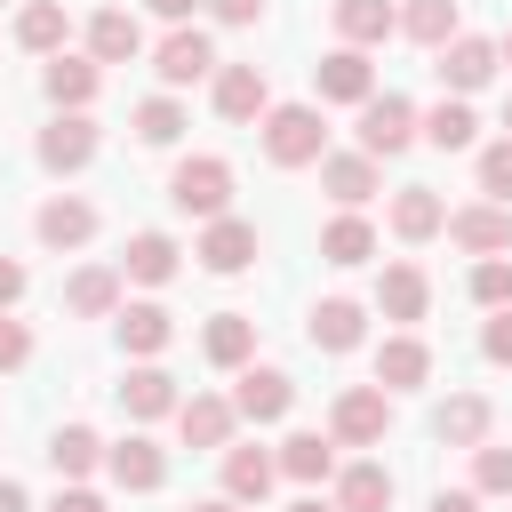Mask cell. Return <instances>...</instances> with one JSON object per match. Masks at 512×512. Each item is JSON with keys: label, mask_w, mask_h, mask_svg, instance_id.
I'll return each instance as SVG.
<instances>
[{"label": "cell", "mask_w": 512, "mask_h": 512, "mask_svg": "<svg viewBox=\"0 0 512 512\" xmlns=\"http://www.w3.org/2000/svg\"><path fill=\"white\" fill-rule=\"evenodd\" d=\"M504 128H512V104H504Z\"/></svg>", "instance_id": "53"}, {"label": "cell", "mask_w": 512, "mask_h": 512, "mask_svg": "<svg viewBox=\"0 0 512 512\" xmlns=\"http://www.w3.org/2000/svg\"><path fill=\"white\" fill-rule=\"evenodd\" d=\"M64 304H72L80 320H104V312L120 304V272H112V264H88V272H72V288H64Z\"/></svg>", "instance_id": "30"}, {"label": "cell", "mask_w": 512, "mask_h": 512, "mask_svg": "<svg viewBox=\"0 0 512 512\" xmlns=\"http://www.w3.org/2000/svg\"><path fill=\"white\" fill-rule=\"evenodd\" d=\"M336 512H392V472L384 464H344L336 472Z\"/></svg>", "instance_id": "22"}, {"label": "cell", "mask_w": 512, "mask_h": 512, "mask_svg": "<svg viewBox=\"0 0 512 512\" xmlns=\"http://www.w3.org/2000/svg\"><path fill=\"white\" fill-rule=\"evenodd\" d=\"M88 160H96V128H88L80 112H64L56 128H40V168L72 176V168H88Z\"/></svg>", "instance_id": "13"}, {"label": "cell", "mask_w": 512, "mask_h": 512, "mask_svg": "<svg viewBox=\"0 0 512 512\" xmlns=\"http://www.w3.org/2000/svg\"><path fill=\"white\" fill-rule=\"evenodd\" d=\"M472 296H480L488 312H512V256H480V264H472Z\"/></svg>", "instance_id": "39"}, {"label": "cell", "mask_w": 512, "mask_h": 512, "mask_svg": "<svg viewBox=\"0 0 512 512\" xmlns=\"http://www.w3.org/2000/svg\"><path fill=\"white\" fill-rule=\"evenodd\" d=\"M48 512H104V496H88V488H56Z\"/></svg>", "instance_id": "45"}, {"label": "cell", "mask_w": 512, "mask_h": 512, "mask_svg": "<svg viewBox=\"0 0 512 512\" xmlns=\"http://www.w3.org/2000/svg\"><path fill=\"white\" fill-rule=\"evenodd\" d=\"M64 0H24V16H16V40L32 48V56H64Z\"/></svg>", "instance_id": "27"}, {"label": "cell", "mask_w": 512, "mask_h": 512, "mask_svg": "<svg viewBox=\"0 0 512 512\" xmlns=\"http://www.w3.org/2000/svg\"><path fill=\"white\" fill-rule=\"evenodd\" d=\"M336 32H344V48H376L400 32V16H392V0H336Z\"/></svg>", "instance_id": "23"}, {"label": "cell", "mask_w": 512, "mask_h": 512, "mask_svg": "<svg viewBox=\"0 0 512 512\" xmlns=\"http://www.w3.org/2000/svg\"><path fill=\"white\" fill-rule=\"evenodd\" d=\"M32 224H40V240H48V248H80V240L96 232V208H88V200H72V192H56Z\"/></svg>", "instance_id": "25"}, {"label": "cell", "mask_w": 512, "mask_h": 512, "mask_svg": "<svg viewBox=\"0 0 512 512\" xmlns=\"http://www.w3.org/2000/svg\"><path fill=\"white\" fill-rule=\"evenodd\" d=\"M280 472L312 488V480H328V472H336V448H328L320 432H288V440H280Z\"/></svg>", "instance_id": "32"}, {"label": "cell", "mask_w": 512, "mask_h": 512, "mask_svg": "<svg viewBox=\"0 0 512 512\" xmlns=\"http://www.w3.org/2000/svg\"><path fill=\"white\" fill-rule=\"evenodd\" d=\"M272 472H280V456H264V448H224V496H232V504H264Z\"/></svg>", "instance_id": "21"}, {"label": "cell", "mask_w": 512, "mask_h": 512, "mask_svg": "<svg viewBox=\"0 0 512 512\" xmlns=\"http://www.w3.org/2000/svg\"><path fill=\"white\" fill-rule=\"evenodd\" d=\"M32 360V328L24 320H0V368H24Z\"/></svg>", "instance_id": "42"}, {"label": "cell", "mask_w": 512, "mask_h": 512, "mask_svg": "<svg viewBox=\"0 0 512 512\" xmlns=\"http://www.w3.org/2000/svg\"><path fill=\"white\" fill-rule=\"evenodd\" d=\"M168 336H176L168 304H128V312H120V344H128V352L152 360V352H168Z\"/></svg>", "instance_id": "31"}, {"label": "cell", "mask_w": 512, "mask_h": 512, "mask_svg": "<svg viewBox=\"0 0 512 512\" xmlns=\"http://www.w3.org/2000/svg\"><path fill=\"white\" fill-rule=\"evenodd\" d=\"M264 152H272V168H312V160H328V120L312 104H280V112H264Z\"/></svg>", "instance_id": "1"}, {"label": "cell", "mask_w": 512, "mask_h": 512, "mask_svg": "<svg viewBox=\"0 0 512 512\" xmlns=\"http://www.w3.org/2000/svg\"><path fill=\"white\" fill-rule=\"evenodd\" d=\"M136 48H144V24H136L128 8H96V16H88V56H96V64H128Z\"/></svg>", "instance_id": "15"}, {"label": "cell", "mask_w": 512, "mask_h": 512, "mask_svg": "<svg viewBox=\"0 0 512 512\" xmlns=\"http://www.w3.org/2000/svg\"><path fill=\"white\" fill-rule=\"evenodd\" d=\"M312 80H320L328 104H368V96H376V64H368V48H328V56L312 64Z\"/></svg>", "instance_id": "5"}, {"label": "cell", "mask_w": 512, "mask_h": 512, "mask_svg": "<svg viewBox=\"0 0 512 512\" xmlns=\"http://www.w3.org/2000/svg\"><path fill=\"white\" fill-rule=\"evenodd\" d=\"M416 128H424V136H432L440 152H464V144L480 136V120H472V104H464V96H448V104H432V112H424Z\"/></svg>", "instance_id": "33"}, {"label": "cell", "mask_w": 512, "mask_h": 512, "mask_svg": "<svg viewBox=\"0 0 512 512\" xmlns=\"http://www.w3.org/2000/svg\"><path fill=\"white\" fill-rule=\"evenodd\" d=\"M200 352H208L216 368H240V360L256 352V320H248V312H216L208 336H200Z\"/></svg>", "instance_id": "29"}, {"label": "cell", "mask_w": 512, "mask_h": 512, "mask_svg": "<svg viewBox=\"0 0 512 512\" xmlns=\"http://www.w3.org/2000/svg\"><path fill=\"white\" fill-rule=\"evenodd\" d=\"M152 16H168V24H184V16H192V0H152Z\"/></svg>", "instance_id": "49"}, {"label": "cell", "mask_w": 512, "mask_h": 512, "mask_svg": "<svg viewBox=\"0 0 512 512\" xmlns=\"http://www.w3.org/2000/svg\"><path fill=\"white\" fill-rule=\"evenodd\" d=\"M448 240L472 248V256H504V248H512V208H496V200L448 208Z\"/></svg>", "instance_id": "6"}, {"label": "cell", "mask_w": 512, "mask_h": 512, "mask_svg": "<svg viewBox=\"0 0 512 512\" xmlns=\"http://www.w3.org/2000/svg\"><path fill=\"white\" fill-rule=\"evenodd\" d=\"M208 8H216L224 24H256V16H264V0H208Z\"/></svg>", "instance_id": "44"}, {"label": "cell", "mask_w": 512, "mask_h": 512, "mask_svg": "<svg viewBox=\"0 0 512 512\" xmlns=\"http://www.w3.org/2000/svg\"><path fill=\"white\" fill-rule=\"evenodd\" d=\"M320 184H328L344 208H360V200H376V160H368V152H328V160H320Z\"/></svg>", "instance_id": "24"}, {"label": "cell", "mask_w": 512, "mask_h": 512, "mask_svg": "<svg viewBox=\"0 0 512 512\" xmlns=\"http://www.w3.org/2000/svg\"><path fill=\"white\" fill-rule=\"evenodd\" d=\"M168 200L184 208V216H224L232 208V168L216 160V152H200V160H176V176H168Z\"/></svg>", "instance_id": "2"}, {"label": "cell", "mask_w": 512, "mask_h": 512, "mask_svg": "<svg viewBox=\"0 0 512 512\" xmlns=\"http://www.w3.org/2000/svg\"><path fill=\"white\" fill-rule=\"evenodd\" d=\"M192 512H240V504H232V496H216V504H192Z\"/></svg>", "instance_id": "51"}, {"label": "cell", "mask_w": 512, "mask_h": 512, "mask_svg": "<svg viewBox=\"0 0 512 512\" xmlns=\"http://www.w3.org/2000/svg\"><path fill=\"white\" fill-rule=\"evenodd\" d=\"M120 408H128L136 424H152V416H168V408H184V400H176V376H168V368H128Z\"/></svg>", "instance_id": "19"}, {"label": "cell", "mask_w": 512, "mask_h": 512, "mask_svg": "<svg viewBox=\"0 0 512 512\" xmlns=\"http://www.w3.org/2000/svg\"><path fill=\"white\" fill-rule=\"evenodd\" d=\"M232 408H240L248 424H280V416L296 408V384H288L280 368H248V376H240V392H232Z\"/></svg>", "instance_id": "11"}, {"label": "cell", "mask_w": 512, "mask_h": 512, "mask_svg": "<svg viewBox=\"0 0 512 512\" xmlns=\"http://www.w3.org/2000/svg\"><path fill=\"white\" fill-rule=\"evenodd\" d=\"M504 56H512V32H504Z\"/></svg>", "instance_id": "52"}, {"label": "cell", "mask_w": 512, "mask_h": 512, "mask_svg": "<svg viewBox=\"0 0 512 512\" xmlns=\"http://www.w3.org/2000/svg\"><path fill=\"white\" fill-rule=\"evenodd\" d=\"M136 136H144V144H176V136H184V104H176V96H144V104H136Z\"/></svg>", "instance_id": "38"}, {"label": "cell", "mask_w": 512, "mask_h": 512, "mask_svg": "<svg viewBox=\"0 0 512 512\" xmlns=\"http://www.w3.org/2000/svg\"><path fill=\"white\" fill-rule=\"evenodd\" d=\"M152 72H160L168 88H192V80H208V72H216V48H208V32H192V24H176V32L160 40V56H152Z\"/></svg>", "instance_id": "8"}, {"label": "cell", "mask_w": 512, "mask_h": 512, "mask_svg": "<svg viewBox=\"0 0 512 512\" xmlns=\"http://www.w3.org/2000/svg\"><path fill=\"white\" fill-rule=\"evenodd\" d=\"M400 32L424 40V48H448L456 40V0H408L400 8Z\"/></svg>", "instance_id": "35"}, {"label": "cell", "mask_w": 512, "mask_h": 512, "mask_svg": "<svg viewBox=\"0 0 512 512\" xmlns=\"http://www.w3.org/2000/svg\"><path fill=\"white\" fill-rule=\"evenodd\" d=\"M176 424H184V448H232L240 408H232V400H216V392H192V400L176 408Z\"/></svg>", "instance_id": "12"}, {"label": "cell", "mask_w": 512, "mask_h": 512, "mask_svg": "<svg viewBox=\"0 0 512 512\" xmlns=\"http://www.w3.org/2000/svg\"><path fill=\"white\" fill-rule=\"evenodd\" d=\"M176 264H184V248H176L168 232H136V240H128V256H120V272H128V280H144V288L176 280Z\"/></svg>", "instance_id": "17"}, {"label": "cell", "mask_w": 512, "mask_h": 512, "mask_svg": "<svg viewBox=\"0 0 512 512\" xmlns=\"http://www.w3.org/2000/svg\"><path fill=\"white\" fill-rule=\"evenodd\" d=\"M480 352H488L496 368H512V312H496V320L480 328Z\"/></svg>", "instance_id": "43"}, {"label": "cell", "mask_w": 512, "mask_h": 512, "mask_svg": "<svg viewBox=\"0 0 512 512\" xmlns=\"http://www.w3.org/2000/svg\"><path fill=\"white\" fill-rule=\"evenodd\" d=\"M496 64H504V48H496V40H472V32H456V40L440 48V64H432V72H440L456 96H472V88H488V80H496Z\"/></svg>", "instance_id": "4"}, {"label": "cell", "mask_w": 512, "mask_h": 512, "mask_svg": "<svg viewBox=\"0 0 512 512\" xmlns=\"http://www.w3.org/2000/svg\"><path fill=\"white\" fill-rule=\"evenodd\" d=\"M472 488L480 496H512V448H472Z\"/></svg>", "instance_id": "40"}, {"label": "cell", "mask_w": 512, "mask_h": 512, "mask_svg": "<svg viewBox=\"0 0 512 512\" xmlns=\"http://www.w3.org/2000/svg\"><path fill=\"white\" fill-rule=\"evenodd\" d=\"M104 464H112V480H120V488H136V496L168 480V456H160V448H152L144 432H128V440H120V448H112Z\"/></svg>", "instance_id": "20"}, {"label": "cell", "mask_w": 512, "mask_h": 512, "mask_svg": "<svg viewBox=\"0 0 512 512\" xmlns=\"http://www.w3.org/2000/svg\"><path fill=\"white\" fill-rule=\"evenodd\" d=\"M216 112L224 120H264L272 112V88L256 64H216Z\"/></svg>", "instance_id": "9"}, {"label": "cell", "mask_w": 512, "mask_h": 512, "mask_svg": "<svg viewBox=\"0 0 512 512\" xmlns=\"http://www.w3.org/2000/svg\"><path fill=\"white\" fill-rule=\"evenodd\" d=\"M288 512H336V504H320V496H296V504H288Z\"/></svg>", "instance_id": "50"}, {"label": "cell", "mask_w": 512, "mask_h": 512, "mask_svg": "<svg viewBox=\"0 0 512 512\" xmlns=\"http://www.w3.org/2000/svg\"><path fill=\"white\" fill-rule=\"evenodd\" d=\"M320 256H328V264H368V256H376V232H368L360 216H336V224L320 232Z\"/></svg>", "instance_id": "37"}, {"label": "cell", "mask_w": 512, "mask_h": 512, "mask_svg": "<svg viewBox=\"0 0 512 512\" xmlns=\"http://www.w3.org/2000/svg\"><path fill=\"white\" fill-rule=\"evenodd\" d=\"M208 272H248L256 264V224H240V216H216L208 232H200V248H192Z\"/></svg>", "instance_id": "10"}, {"label": "cell", "mask_w": 512, "mask_h": 512, "mask_svg": "<svg viewBox=\"0 0 512 512\" xmlns=\"http://www.w3.org/2000/svg\"><path fill=\"white\" fill-rule=\"evenodd\" d=\"M368 336V312L352 304V296H328V304H312V344L320 352H352Z\"/></svg>", "instance_id": "18"}, {"label": "cell", "mask_w": 512, "mask_h": 512, "mask_svg": "<svg viewBox=\"0 0 512 512\" xmlns=\"http://www.w3.org/2000/svg\"><path fill=\"white\" fill-rule=\"evenodd\" d=\"M432 512H480V488H440Z\"/></svg>", "instance_id": "46"}, {"label": "cell", "mask_w": 512, "mask_h": 512, "mask_svg": "<svg viewBox=\"0 0 512 512\" xmlns=\"http://www.w3.org/2000/svg\"><path fill=\"white\" fill-rule=\"evenodd\" d=\"M48 464H56L64 480H80V472H96V464H104V440H96L88 424H64V432L48 440Z\"/></svg>", "instance_id": "34"}, {"label": "cell", "mask_w": 512, "mask_h": 512, "mask_svg": "<svg viewBox=\"0 0 512 512\" xmlns=\"http://www.w3.org/2000/svg\"><path fill=\"white\" fill-rule=\"evenodd\" d=\"M440 440L480 448V440H488V400H480V392H456V400L440 408Z\"/></svg>", "instance_id": "36"}, {"label": "cell", "mask_w": 512, "mask_h": 512, "mask_svg": "<svg viewBox=\"0 0 512 512\" xmlns=\"http://www.w3.org/2000/svg\"><path fill=\"white\" fill-rule=\"evenodd\" d=\"M96 88H104V64H88V56H56V64H48V96H56L64 112L96 104Z\"/></svg>", "instance_id": "28"}, {"label": "cell", "mask_w": 512, "mask_h": 512, "mask_svg": "<svg viewBox=\"0 0 512 512\" xmlns=\"http://www.w3.org/2000/svg\"><path fill=\"white\" fill-rule=\"evenodd\" d=\"M376 304H384V320H424V304H432V280H424L416 264H384V288H376Z\"/></svg>", "instance_id": "26"}, {"label": "cell", "mask_w": 512, "mask_h": 512, "mask_svg": "<svg viewBox=\"0 0 512 512\" xmlns=\"http://www.w3.org/2000/svg\"><path fill=\"white\" fill-rule=\"evenodd\" d=\"M16 296H24V264H8V256H0V312H8Z\"/></svg>", "instance_id": "47"}, {"label": "cell", "mask_w": 512, "mask_h": 512, "mask_svg": "<svg viewBox=\"0 0 512 512\" xmlns=\"http://www.w3.org/2000/svg\"><path fill=\"white\" fill-rule=\"evenodd\" d=\"M424 376H432L424 336H384V344H376V384H384V392H408V384H424Z\"/></svg>", "instance_id": "16"}, {"label": "cell", "mask_w": 512, "mask_h": 512, "mask_svg": "<svg viewBox=\"0 0 512 512\" xmlns=\"http://www.w3.org/2000/svg\"><path fill=\"white\" fill-rule=\"evenodd\" d=\"M0 512H32V496H24L16 480H0Z\"/></svg>", "instance_id": "48"}, {"label": "cell", "mask_w": 512, "mask_h": 512, "mask_svg": "<svg viewBox=\"0 0 512 512\" xmlns=\"http://www.w3.org/2000/svg\"><path fill=\"white\" fill-rule=\"evenodd\" d=\"M392 232H400V240H432V232H448V200H440L432 184H400V192H392Z\"/></svg>", "instance_id": "14"}, {"label": "cell", "mask_w": 512, "mask_h": 512, "mask_svg": "<svg viewBox=\"0 0 512 512\" xmlns=\"http://www.w3.org/2000/svg\"><path fill=\"white\" fill-rule=\"evenodd\" d=\"M480 192H488V200H496V208H504V200H512V136H496V144H488V152H480Z\"/></svg>", "instance_id": "41"}, {"label": "cell", "mask_w": 512, "mask_h": 512, "mask_svg": "<svg viewBox=\"0 0 512 512\" xmlns=\"http://www.w3.org/2000/svg\"><path fill=\"white\" fill-rule=\"evenodd\" d=\"M408 136H416V104H408V96H368V104H360V152H368V160L408 152Z\"/></svg>", "instance_id": "3"}, {"label": "cell", "mask_w": 512, "mask_h": 512, "mask_svg": "<svg viewBox=\"0 0 512 512\" xmlns=\"http://www.w3.org/2000/svg\"><path fill=\"white\" fill-rule=\"evenodd\" d=\"M384 424H392L384 384H352V392L336 400V440H344V448H376V440H384Z\"/></svg>", "instance_id": "7"}]
</instances>
